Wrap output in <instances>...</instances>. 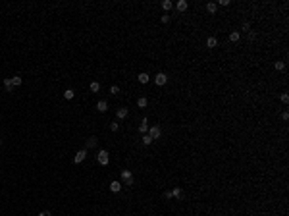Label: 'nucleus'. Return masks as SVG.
<instances>
[{
    "label": "nucleus",
    "instance_id": "nucleus-1",
    "mask_svg": "<svg viewBox=\"0 0 289 216\" xmlns=\"http://www.w3.org/2000/svg\"><path fill=\"white\" fill-rule=\"evenodd\" d=\"M108 162H110L108 151H98V164L100 166H108Z\"/></svg>",
    "mask_w": 289,
    "mask_h": 216
},
{
    "label": "nucleus",
    "instance_id": "nucleus-2",
    "mask_svg": "<svg viewBox=\"0 0 289 216\" xmlns=\"http://www.w3.org/2000/svg\"><path fill=\"white\" fill-rule=\"evenodd\" d=\"M122 179L125 181V185H133V174L129 170H122Z\"/></svg>",
    "mask_w": 289,
    "mask_h": 216
},
{
    "label": "nucleus",
    "instance_id": "nucleus-3",
    "mask_svg": "<svg viewBox=\"0 0 289 216\" xmlns=\"http://www.w3.org/2000/svg\"><path fill=\"white\" fill-rule=\"evenodd\" d=\"M85 156H87V149H81V151H77V154L73 156V162H75V164H81L85 160Z\"/></svg>",
    "mask_w": 289,
    "mask_h": 216
},
{
    "label": "nucleus",
    "instance_id": "nucleus-4",
    "mask_svg": "<svg viewBox=\"0 0 289 216\" xmlns=\"http://www.w3.org/2000/svg\"><path fill=\"white\" fill-rule=\"evenodd\" d=\"M154 83H156V85H160V87H162V85H166V83H168V75H166V73H156V75H154Z\"/></svg>",
    "mask_w": 289,
    "mask_h": 216
},
{
    "label": "nucleus",
    "instance_id": "nucleus-5",
    "mask_svg": "<svg viewBox=\"0 0 289 216\" xmlns=\"http://www.w3.org/2000/svg\"><path fill=\"white\" fill-rule=\"evenodd\" d=\"M148 135L152 137V139H160V135H162V129L158 126H152L150 129H148Z\"/></svg>",
    "mask_w": 289,
    "mask_h": 216
},
{
    "label": "nucleus",
    "instance_id": "nucleus-6",
    "mask_svg": "<svg viewBox=\"0 0 289 216\" xmlns=\"http://www.w3.org/2000/svg\"><path fill=\"white\" fill-rule=\"evenodd\" d=\"M129 114V110L127 108H118V112H116V116H118V120H125Z\"/></svg>",
    "mask_w": 289,
    "mask_h": 216
},
{
    "label": "nucleus",
    "instance_id": "nucleus-7",
    "mask_svg": "<svg viewBox=\"0 0 289 216\" xmlns=\"http://www.w3.org/2000/svg\"><path fill=\"white\" fill-rule=\"evenodd\" d=\"M206 46H208V48H216V46H218V39L216 37H208L206 39Z\"/></svg>",
    "mask_w": 289,
    "mask_h": 216
},
{
    "label": "nucleus",
    "instance_id": "nucleus-8",
    "mask_svg": "<svg viewBox=\"0 0 289 216\" xmlns=\"http://www.w3.org/2000/svg\"><path fill=\"white\" fill-rule=\"evenodd\" d=\"M96 110H98V112H106V110H108V102L106 101H98L96 102Z\"/></svg>",
    "mask_w": 289,
    "mask_h": 216
},
{
    "label": "nucleus",
    "instance_id": "nucleus-9",
    "mask_svg": "<svg viewBox=\"0 0 289 216\" xmlns=\"http://www.w3.org/2000/svg\"><path fill=\"white\" fill-rule=\"evenodd\" d=\"M110 191H112V193H120V191H122V183H120V181H112V183H110Z\"/></svg>",
    "mask_w": 289,
    "mask_h": 216
},
{
    "label": "nucleus",
    "instance_id": "nucleus-10",
    "mask_svg": "<svg viewBox=\"0 0 289 216\" xmlns=\"http://www.w3.org/2000/svg\"><path fill=\"white\" fill-rule=\"evenodd\" d=\"M139 131H141L143 135H145V133H147V131H148V120H147V118H143L141 126H139Z\"/></svg>",
    "mask_w": 289,
    "mask_h": 216
},
{
    "label": "nucleus",
    "instance_id": "nucleus-11",
    "mask_svg": "<svg viewBox=\"0 0 289 216\" xmlns=\"http://www.w3.org/2000/svg\"><path fill=\"white\" fill-rule=\"evenodd\" d=\"M96 143H98V139H96V137H89V139H87V143H85V147H87V149H95Z\"/></svg>",
    "mask_w": 289,
    "mask_h": 216
},
{
    "label": "nucleus",
    "instance_id": "nucleus-12",
    "mask_svg": "<svg viewBox=\"0 0 289 216\" xmlns=\"http://www.w3.org/2000/svg\"><path fill=\"white\" fill-rule=\"evenodd\" d=\"M4 87H6L8 93H14V85H12V79H10V77H6V79H4Z\"/></svg>",
    "mask_w": 289,
    "mask_h": 216
},
{
    "label": "nucleus",
    "instance_id": "nucleus-13",
    "mask_svg": "<svg viewBox=\"0 0 289 216\" xmlns=\"http://www.w3.org/2000/svg\"><path fill=\"white\" fill-rule=\"evenodd\" d=\"M239 39H241L239 31H231V33H229V43H237Z\"/></svg>",
    "mask_w": 289,
    "mask_h": 216
},
{
    "label": "nucleus",
    "instance_id": "nucleus-14",
    "mask_svg": "<svg viewBox=\"0 0 289 216\" xmlns=\"http://www.w3.org/2000/svg\"><path fill=\"white\" fill-rule=\"evenodd\" d=\"M73 96H75V91H73V89H66L64 91V98H66V101H71Z\"/></svg>",
    "mask_w": 289,
    "mask_h": 216
},
{
    "label": "nucleus",
    "instance_id": "nucleus-15",
    "mask_svg": "<svg viewBox=\"0 0 289 216\" xmlns=\"http://www.w3.org/2000/svg\"><path fill=\"white\" fill-rule=\"evenodd\" d=\"M148 81H150V75H148V73H145V71H143V73H139V83H143V85H145V83H148Z\"/></svg>",
    "mask_w": 289,
    "mask_h": 216
},
{
    "label": "nucleus",
    "instance_id": "nucleus-16",
    "mask_svg": "<svg viewBox=\"0 0 289 216\" xmlns=\"http://www.w3.org/2000/svg\"><path fill=\"white\" fill-rule=\"evenodd\" d=\"M187 8H189V2H185V0H179V2H177V10H179V12H185Z\"/></svg>",
    "mask_w": 289,
    "mask_h": 216
},
{
    "label": "nucleus",
    "instance_id": "nucleus-17",
    "mask_svg": "<svg viewBox=\"0 0 289 216\" xmlns=\"http://www.w3.org/2000/svg\"><path fill=\"white\" fill-rule=\"evenodd\" d=\"M89 89L93 91V93H98V91H100V83H98V81H91Z\"/></svg>",
    "mask_w": 289,
    "mask_h": 216
},
{
    "label": "nucleus",
    "instance_id": "nucleus-18",
    "mask_svg": "<svg viewBox=\"0 0 289 216\" xmlns=\"http://www.w3.org/2000/svg\"><path fill=\"white\" fill-rule=\"evenodd\" d=\"M172 197H175V199H181V197H183V189H181V187H175V189L172 191Z\"/></svg>",
    "mask_w": 289,
    "mask_h": 216
},
{
    "label": "nucleus",
    "instance_id": "nucleus-19",
    "mask_svg": "<svg viewBox=\"0 0 289 216\" xmlns=\"http://www.w3.org/2000/svg\"><path fill=\"white\" fill-rule=\"evenodd\" d=\"M147 104H148V101L145 96H139V98H137V106L139 108H147Z\"/></svg>",
    "mask_w": 289,
    "mask_h": 216
},
{
    "label": "nucleus",
    "instance_id": "nucleus-20",
    "mask_svg": "<svg viewBox=\"0 0 289 216\" xmlns=\"http://www.w3.org/2000/svg\"><path fill=\"white\" fill-rule=\"evenodd\" d=\"M216 8H218V6H216V2H208V4H206V12L214 14V12H216Z\"/></svg>",
    "mask_w": 289,
    "mask_h": 216
},
{
    "label": "nucleus",
    "instance_id": "nucleus-21",
    "mask_svg": "<svg viewBox=\"0 0 289 216\" xmlns=\"http://www.w3.org/2000/svg\"><path fill=\"white\" fill-rule=\"evenodd\" d=\"M10 79H12V85H14V87H19V85L23 83V79H21L19 75H16V77H10Z\"/></svg>",
    "mask_w": 289,
    "mask_h": 216
},
{
    "label": "nucleus",
    "instance_id": "nucleus-22",
    "mask_svg": "<svg viewBox=\"0 0 289 216\" xmlns=\"http://www.w3.org/2000/svg\"><path fill=\"white\" fill-rule=\"evenodd\" d=\"M172 6H173V4L170 2V0H164V2H162V8H164L166 12H170V10H172Z\"/></svg>",
    "mask_w": 289,
    "mask_h": 216
},
{
    "label": "nucleus",
    "instance_id": "nucleus-23",
    "mask_svg": "<svg viewBox=\"0 0 289 216\" xmlns=\"http://www.w3.org/2000/svg\"><path fill=\"white\" fill-rule=\"evenodd\" d=\"M143 143H145V145H150V143H152V137H150L148 133H145L143 135Z\"/></svg>",
    "mask_w": 289,
    "mask_h": 216
},
{
    "label": "nucleus",
    "instance_id": "nucleus-24",
    "mask_svg": "<svg viewBox=\"0 0 289 216\" xmlns=\"http://www.w3.org/2000/svg\"><path fill=\"white\" fill-rule=\"evenodd\" d=\"M274 68H276L277 71H282V70H285V64H283V62H276V64H274Z\"/></svg>",
    "mask_w": 289,
    "mask_h": 216
},
{
    "label": "nucleus",
    "instance_id": "nucleus-25",
    "mask_svg": "<svg viewBox=\"0 0 289 216\" xmlns=\"http://www.w3.org/2000/svg\"><path fill=\"white\" fill-rule=\"evenodd\" d=\"M118 93H120V87H118V85H112V87H110V95H118Z\"/></svg>",
    "mask_w": 289,
    "mask_h": 216
},
{
    "label": "nucleus",
    "instance_id": "nucleus-26",
    "mask_svg": "<svg viewBox=\"0 0 289 216\" xmlns=\"http://www.w3.org/2000/svg\"><path fill=\"white\" fill-rule=\"evenodd\" d=\"M110 129H112V131H118V129H120V124H118V122H112V124H110Z\"/></svg>",
    "mask_w": 289,
    "mask_h": 216
},
{
    "label": "nucleus",
    "instance_id": "nucleus-27",
    "mask_svg": "<svg viewBox=\"0 0 289 216\" xmlns=\"http://www.w3.org/2000/svg\"><path fill=\"white\" fill-rule=\"evenodd\" d=\"M168 21H170V14H164L162 16V23H168Z\"/></svg>",
    "mask_w": 289,
    "mask_h": 216
},
{
    "label": "nucleus",
    "instance_id": "nucleus-28",
    "mask_svg": "<svg viewBox=\"0 0 289 216\" xmlns=\"http://www.w3.org/2000/svg\"><path fill=\"white\" fill-rule=\"evenodd\" d=\"M254 39H257V33L250 31V33H249V41H254Z\"/></svg>",
    "mask_w": 289,
    "mask_h": 216
},
{
    "label": "nucleus",
    "instance_id": "nucleus-29",
    "mask_svg": "<svg viewBox=\"0 0 289 216\" xmlns=\"http://www.w3.org/2000/svg\"><path fill=\"white\" fill-rule=\"evenodd\" d=\"M249 29H250V25L247 23V21H245V23H243V31H249Z\"/></svg>",
    "mask_w": 289,
    "mask_h": 216
},
{
    "label": "nucleus",
    "instance_id": "nucleus-30",
    "mask_svg": "<svg viewBox=\"0 0 289 216\" xmlns=\"http://www.w3.org/2000/svg\"><path fill=\"white\" fill-rule=\"evenodd\" d=\"M282 102H289V96L287 95H282Z\"/></svg>",
    "mask_w": 289,
    "mask_h": 216
},
{
    "label": "nucleus",
    "instance_id": "nucleus-31",
    "mask_svg": "<svg viewBox=\"0 0 289 216\" xmlns=\"http://www.w3.org/2000/svg\"><path fill=\"white\" fill-rule=\"evenodd\" d=\"M45 216H52V214H50V212H45Z\"/></svg>",
    "mask_w": 289,
    "mask_h": 216
},
{
    "label": "nucleus",
    "instance_id": "nucleus-32",
    "mask_svg": "<svg viewBox=\"0 0 289 216\" xmlns=\"http://www.w3.org/2000/svg\"><path fill=\"white\" fill-rule=\"evenodd\" d=\"M39 216H45V212H41V214H39Z\"/></svg>",
    "mask_w": 289,
    "mask_h": 216
},
{
    "label": "nucleus",
    "instance_id": "nucleus-33",
    "mask_svg": "<svg viewBox=\"0 0 289 216\" xmlns=\"http://www.w3.org/2000/svg\"><path fill=\"white\" fill-rule=\"evenodd\" d=\"M0 143H2V139H0Z\"/></svg>",
    "mask_w": 289,
    "mask_h": 216
}]
</instances>
